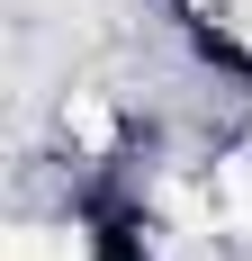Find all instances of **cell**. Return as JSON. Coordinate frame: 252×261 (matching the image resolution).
<instances>
[{"label": "cell", "mask_w": 252, "mask_h": 261, "mask_svg": "<svg viewBox=\"0 0 252 261\" xmlns=\"http://www.w3.org/2000/svg\"><path fill=\"white\" fill-rule=\"evenodd\" d=\"M0 261H81V234H63V225H18Z\"/></svg>", "instance_id": "obj_1"}, {"label": "cell", "mask_w": 252, "mask_h": 261, "mask_svg": "<svg viewBox=\"0 0 252 261\" xmlns=\"http://www.w3.org/2000/svg\"><path fill=\"white\" fill-rule=\"evenodd\" d=\"M63 126H72L81 144H108V108L99 99H63Z\"/></svg>", "instance_id": "obj_2"}, {"label": "cell", "mask_w": 252, "mask_h": 261, "mask_svg": "<svg viewBox=\"0 0 252 261\" xmlns=\"http://www.w3.org/2000/svg\"><path fill=\"white\" fill-rule=\"evenodd\" d=\"M225 207H234V225L252 234V153H243V162H225Z\"/></svg>", "instance_id": "obj_3"}, {"label": "cell", "mask_w": 252, "mask_h": 261, "mask_svg": "<svg viewBox=\"0 0 252 261\" xmlns=\"http://www.w3.org/2000/svg\"><path fill=\"white\" fill-rule=\"evenodd\" d=\"M207 9H216V18H225L234 36H252V0H207Z\"/></svg>", "instance_id": "obj_4"}]
</instances>
